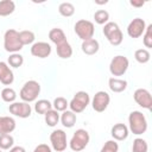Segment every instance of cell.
I'll list each match as a JSON object with an SVG mask.
<instances>
[{
    "mask_svg": "<svg viewBox=\"0 0 152 152\" xmlns=\"http://www.w3.org/2000/svg\"><path fill=\"white\" fill-rule=\"evenodd\" d=\"M128 124H129V131L135 135H140L145 133L147 129V120L145 115L139 110L131 112L128 116Z\"/></svg>",
    "mask_w": 152,
    "mask_h": 152,
    "instance_id": "obj_1",
    "label": "cell"
},
{
    "mask_svg": "<svg viewBox=\"0 0 152 152\" xmlns=\"http://www.w3.org/2000/svg\"><path fill=\"white\" fill-rule=\"evenodd\" d=\"M39 93H40V84L34 80H30L25 82V84L20 89L19 96L24 102L30 103L37 100Z\"/></svg>",
    "mask_w": 152,
    "mask_h": 152,
    "instance_id": "obj_2",
    "label": "cell"
},
{
    "mask_svg": "<svg viewBox=\"0 0 152 152\" xmlns=\"http://www.w3.org/2000/svg\"><path fill=\"white\" fill-rule=\"evenodd\" d=\"M4 48L7 52L17 53L23 49V45L19 40V32L14 28H8L4 34Z\"/></svg>",
    "mask_w": 152,
    "mask_h": 152,
    "instance_id": "obj_3",
    "label": "cell"
},
{
    "mask_svg": "<svg viewBox=\"0 0 152 152\" xmlns=\"http://www.w3.org/2000/svg\"><path fill=\"white\" fill-rule=\"evenodd\" d=\"M103 34L106 36L107 40L114 45V46H118L122 43V39H124V36H122V32L119 27V25L116 23H113V21H108L107 24H104L103 26Z\"/></svg>",
    "mask_w": 152,
    "mask_h": 152,
    "instance_id": "obj_4",
    "label": "cell"
},
{
    "mask_svg": "<svg viewBox=\"0 0 152 152\" xmlns=\"http://www.w3.org/2000/svg\"><path fill=\"white\" fill-rule=\"evenodd\" d=\"M89 140H90L89 133L86 129L80 128L71 137L69 146L74 152H80V151H82V150H84L87 147V145L89 144Z\"/></svg>",
    "mask_w": 152,
    "mask_h": 152,
    "instance_id": "obj_5",
    "label": "cell"
},
{
    "mask_svg": "<svg viewBox=\"0 0 152 152\" xmlns=\"http://www.w3.org/2000/svg\"><path fill=\"white\" fill-rule=\"evenodd\" d=\"M90 102V97H89V94L87 91H77L74 97L71 99V101L69 102V107H70V110L74 112L75 114H78V113H82L89 104Z\"/></svg>",
    "mask_w": 152,
    "mask_h": 152,
    "instance_id": "obj_6",
    "label": "cell"
},
{
    "mask_svg": "<svg viewBox=\"0 0 152 152\" xmlns=\"http://www.w3.org/2000/svg\"><path fill=\"white\" fill-rule=\"evenodd\" d=\"M74 30H75V33L78 36V38H81L82 40L91 39L94 33H95L94 24L89 20H86V19H81V20L76 21Z\"/></svg>",
    "mask_w": 152,
    "mask_h": 152,
    "instance_id": "obj_7",
    "label": "cell"
},
{
    "mask_svg": "<svg viewBox=\"0 0 152 152\" xmlns=\"http://www.w3.org/2000/svg\"><path fill=\"white\" fill-rule=\"evenodd\" d=\"M128 66H129L128 58L122 55H118V56L113 57V59L110 61L109 71L113 76H122L127 71Z\"/></svg>",
    "mask_w": 152,
    "mask_h": 152,
    "instance_id": "obj_8",
    "label": "cell"
},
{
    "mask_svg": "<svg viewBox=\"0 0 152 152\" xmlns=\"http://www.w3.org/2000/svg\"><path fill=\"white\" fill-rule=\"evenodd\" d=\"M50 142L55 151L63 152L66 148L68 141H66V133L63 129H55L50 134Z\"/></svg>",
    "mask_w": 152,
    "mask_h": 152,
    "instance_id": "obj_9",
    "label": "cell"
},
{
    "mask_svg": "<svg viewBox=\"0 0 152 152\" xmlns=\"http://www.w3.org/2000/svg\"><path fill=\"white\" fill-rule=\"evenodd\" d=\"M109 102H110L109 94L103 91V90H100L94 95L93 101H91V106H93V109L95 112L102 113L107 109V107L109 106Z\"/></svg>",
    "mask_w": 152,
    "mask_h": 152,
    "instance_id": "obj_10",
    "label": "cell"
},
{
    "mask_svg": "<svg viewBox=\"0 0 152 152\" xmlns=\"http://www.w3.org/2000/svg\"><path fill=\"white\" fill-rule=\"evenodd\" d=\"M8 110L11 114H13L14 116L21 118V119H26L31 115L32 113V108L27 102H13L8 106Z\"/></svg>",
    "mask_w": 152,
    "mask_h": 152,
    "instance_id": "obj_11",
    "label": "cell"
},
{
    "mask_svg": "<svg viewBox=\"0 0 152 152\" xmlns=\"http://www.w3.org/2000/svg\"><path fill=\"white\" fill-rule=\"evenodd\" d=\"M146 28L145 20L141 18H134L127 26V34L131 38H139L140 36L144 34Z\"/></svg>",
    "mask_w": 152,
    "mask_h": 152,
    "instance_id": "obj_12",
    "label": "cell"
},
{
    "mask_svg": "<svg viewBox=\"0 0 152 152\" xmlns=\"http://www.w3.org/2000/svg\"><path fill=\"white\" fill-rule=\"evenodd\" d=\"M133 97H134V101L140 107L148 109V110L152 108V97H151V94L147 89H144V88L137 89L133 94Z\"/></svg>",
    "mask_w": 152,
    "mask_h": 152,
    "instance_id": "obj_13",
    "label": "cell"
},
{
    "mask_svg": "<svg viewBox=\"0 0 152 152\" xmlns=\"http://www.w3.org/2000/svg\"><path fill=\"white\" fill-rule=\"evenodd\" d=\"M51 45L46 42H37L31 46V55L38 58H46L51 55Z\"/></svg>",
    "mask_w": 152,
    "mask_h": 152,
    "instance_id": "obj_14",
    "label": "cell"
},
{
    "mask_svg": "<svg viewBox=\"0 0 152 152\" xmlns=\"http://www.w3.org/2000/svg\"><path fill=\"white\" fill-rule=\"evenodd\" d=\"M13 81H14L13 71L5 62L0 61V82L5 86H10L13 83Z\"/></svg>",
    "mask_w": 152,
    "mask_h": 152,
    "instance_id": "obj_15",
    "label": "cell"
},
{
    "mask_svg": "<svg viewBox=\"0 0 152 152\" xmlns=\"http://www.w3.org/2000/svg\"><path fill=\"white\" fill-rule=\"evenodd\" d=\"M110 134L115 140H125L128 137V127L125 124H115L110 129Z\"/></svg>",
    "mask_w": 152,
    "mask_h": 152,
    "instance_id": "obj_16",
    "label": "cell"
},
{
    "mask_svg": "<svg viewBox=\"0 0 152 152\" xmlns=\"http://www.w3.org/2000/svg\"><path fill=\"white\" fill-rule=\"evenodd\" d=\"M15 129V120L11 116H0V134H10Z\"/></svg>",
    "mask_w": 152,
    "mask_h": 152,
    "instance_id": "obj_17",
    "label": "cell"
},
{
    "mask_svg": "<svg viewBox=\"0 0 152 152\" xmlns=\"http://www.w3.org/2000/svg\"><path fill=\"white\" fill-rule=\"evenodd\" d=\"M81 48H82V51L86 55L91 56V55H95L99 51L100 44L95 38H91V39H88V40H83Z\"/></svg>",
    "mask_w": 152,
    "mask_h": 152,
    "instance_id": "obj_18",
    "label": "cell"
},
{
    "mask_svg": "<svg viewBox=\"0 0 152 152\" xmlns=\"http://www.w3.org/2000/svg\"><path fill=\"white\" fill-rule=\"evenodd\" d=\"M108 87L113 93H122L127 88V81L116 77H110L108 81Z\"/></svg>",
    "mask_w": 152,
    "mask_h": 152,
    "instance_id": "obj_19",
    "label": "cell"
},
{
    "mask_svg": "<svg viewBox=\"0 0 152 152\" xmlns=\"http://www.w3.org/2000/svg\"><path fill=\"white\" fill-rule=\"evenodd\" d=\"M56 52H57L58 57H61L63 59H66V58H70L72 56V48L69 44V42L65 40V42L56 45Z\"/></svg>",
    "mask_w": 152,
    "mask_h": 152,
    "instance_id": "obj_20",
    "label": "cell"
},
{
    "mask_svg": "<svg viewBox=\"0 0 152 152\" xmlns=\"http://www.w3.org/2000/svg\"><path fill=\"white\" fill-rule=\"evenodd\" d=\"M76 119H77V118H76V114H75L74 112H71V110H64L63 114H62L61 118H59L62 125H63L64 127H66V128L74 127V125L76 124Z\"/></svg>",
    "mask_w": 152,
    "mask_h": 152,
    "instance_id": "obj_21",
    "label": "cell"
},
{
    "mask_svg": "<svg viewBox=\"0 0 152 152\" xmlns=\"http://www.w3.org/2000/svg\"><path fill=\"white\" fill-rule=\"evenodd\" d=\"M49 39L53 44H56V45H58V44H61V43H63V42L66 40L63 30L59 28V27H55V28H51L50 30V32H49Z\"/></svg>",
    "mask_w": 152,
    "mask_h": 152,
    "instance_id": "obj_22",
    "label": "cell"
},
{
    "mask_svg": "<svg viewBox=\"0 0 152 152\" xmlns=\"http://www.w3.org/2000/svg\"><path fill=\"white\" fill-rule=\"evenodd\" d=\"M15 10V4L12 0H2L0 1V17H7L12 14Z\"/></svg>",
    "mask_w": 152,
    "mask_h": 152,
    "instance_id": "obj_23",
    "label": "cell"
},
{
    "mask_svg": "<svg viewBox=\"0 0 152 152\" xmlns=\"http://www.w3.org/2000/svg\"><path fill=\"white\" fill-rule=\"evenodd\" d=\"M59 118H61V116H59L58 112L55 110V109H50L49 112H46V113L44 114L45 122H46V125H48L49 127H55V126L58 124Z\"/></svg>",
    "mask_w": 152,
    "mask_h": 152,
    "instance_id": "obj_24",
    "label": "cell"
},
{
    "mask_svg": "<svg viewBox=\"0 0 152 152\" xmlns=\"http://www.w3.org/2000/svg\"><path fill=\"white\" fill-rule=\"evenodd\" d=\"M50 109H52V103L49 101V100H45V99H42V100H38L34 104V110L38 113V114H45L46 112H49Z\"/></svg>",
    "mask_w": 152,
    "mask_h": 152,
    "instance_id": "obj_25",
    "label": "cell"
},
{
    "mask_svg": "<svg viewBox=\"0 0 152 152\" xmlns=\"http://www.w3.org/2000/svg\"><path fill=\"white\" fill-rule=\"evenodd\" d=\"M36 39V36L32 31H28V30H24V31H20L19 32V40L21 43V45H28V44H32Z\"/></svg>",
    "mask_w": 152,
    "mask_h": 152,
    "instance_id": "obj_26",
    "label": "cell"
},
{
    "mask_svg": "<svg viewBox=\"0 0 152 152\" xmlns=\"http://www.w3.org/2000/svg\"><path fill=\"white\" fill-rule=\"evenodd\" d=\"M58 12H59L61 15L69 18V17L74 15V13H75V7H74V5H72L71 2H62V4L58 6Z\"/></svg>",
    "mask_w": 152,
    "mask_h": 152,
    "instance_id": "obj_27",
    "label": "cell"
},
{
    "mask_svg": "<svg viewBox=\"0 0 152 152\" xmlns=\"http://www.w3.org/2000/svg\"><path fill=\"white\" fill-rule=\"evenodd\" d=\"M134 58H135V61L138 63L145 64V63H147L150 61L151 55H150V52H148L147 49H138L134 52Z\"/></svg>",
    "mask_w": 152,
    "mask_h": 152,
    "instance_id": "obj_28",
    "label": "cell"
},
{
    "mask_svg": "<svg viewBox=\"0 0 152 152\" xmlns=\"http://www.w3.org/2000/svg\"><path fill=\"white\" fill-rule=\"evenodd\" d=\"M1 99L5 101V102H8V103H13L14 100L17 99V93L14 89L10 88V87H6L1 90Z\"/></svg>",
    "mask_w": 152,
    "mask_h": 152,
    "instance_id": "obj_29",
    "label": "cell"
},
{
    "mask_svg": "<svg viewBox=\"0 0 152 152\" xmlns=\"http://www.w3.org/2000/svg\"><path fill=\"white\" fill-rule=\"evenodd\" d=\"M94 19H95V23L99 24V25H104L108 23L109 20V13L106 11V10H97L95 13H94Z\"/></svg>",
    "mask_w": 152,
    "mask_h": 152,
    "instance_id": "obj_30",
    "label": "cell"
},
{
    "mask_svg": "<svg viewBox=\"0 0 152 152\" xmlns=\"http://www.w3.org/2000/svg\"><path fill=\"white\" fill-rule=\"evenodd\" d=\"M148 150V145L146 142V140H144L142 138H137L133 141V146H132V152H147Z\"/></svg>",
    "mask_w": 152,
    "mask_h": 152,
    "instance_id": "obj_31",
    "label": "cell"
},
{
    "mask_svg": "<svg viewBox=\"0 0 152 152\" xmlns=\"http://www.w3.org/2000/svg\"><path fill=\"white\" fill-rule=\"evenodd\" d=\"M14 144V139L11 134H0V148L8 150L12 148Z\"/></svg>",
    "mask_w": 152,
    "mask_h": 152,
    "instance_id": "obj_32",
    "label": "cell"
},
{
    "mask_svg": "<svg viewBox=\"0 0 152 152\" xmlns=\"http://www.w3.org/2000/svg\"><path fill=\"white\" fill-rule=\"evenodd\" d=\"M52 107L55 108V110L57 112H64L66 110V108L69 107V102L66 101V99L62 97V96H58L53 100V103H52Z\"/></svg>",
    "mask_w": 152,
    "mask_h": 152,
    "instance_id": "obj_33",
    "label": "cell"
},
{
    "mask_svg": "<svg viewBox=\"0 0 152 152\" xmlns=\"http://www.w3.org/2000/svg\"><path fill=\"white\" fill-rule=\"evenodd\" d=\"M24 63V57L20 53H11L8 57V64L13 68H19Z\"/></svg>",
    "mask_w": 152,
    "mask_h": 152,
    "instance_id": "obj_34",
    "label": "cell"
},
{
    "mask_svg": "<svg viewBox=\"0 0 152 152\" xmlns=\"http://www.w3.org/2000/svg\"><path fill=\"white\" fill-rule=\"evenodd\" d=\"M144 37V45L147 48V49H151L152 48V25H148V26H146V28H145V32H144V34H142Z\"/></svg>",
    "mask_w": 152,
    "mask_h": 152,
    "instance_id": "obj_35",
    "label": "cell"
},
{
    "mask_svg": "<svg viewBox=\"0 0 152 152\" xmlns=\"http://www.w3.org/2000/svg\"><path fill=\"white\" fill-rule=\"evenodd\" d=\"M100 152H119V145L115 140H108L104 142Z\"/></svg>",
    "mask_w": 152,
    "mask_h": 152,
    "instance_id": "obj_36",
    "label": "cell"
},
{
    "mask_svg": "<svg viewBox=\"0 0 152 152\" xmlns=\"http://www.w3.org/2000/svg\"><path fill=\"white\" fill-rule=\"evenodd\" d=\"M33 152H52V150H51V147L48 144H39L33 150Z\"/></svg>",
    "mask_w": 152,
    "mask_h": 152,
    "instance_id": "obj_37",
    "label": "cell"
},
{
    "mask_svg": "<svg viewBox=\"0 0 152 152\" xmlns=\"http://www.w3.org/2000/svg\"><path fill=\"white\" fill-rule=\"evenodd\" d=\"M129 4H131L133 7H142V6H144V4H145V1H142V0H140V1L131 0V1H129Z\"/></svg>",
    "mask_w": 152,
    "mask_h": 152,
    "instance_id": "obj_38",
    "label": "cell"
},
{
    "mask_svg": "<svg viewBox=\"0 0 152 152\" xmlns=\"http://www.w3.org/2000/svg\"><path fill=\"white\" fill-rule=\"evenodd\" d=\"M10 152H26V150L23 146H13L12 148H10Z\"/></svg>",
    "mask_w": 152,
    "mask_h": 152,
    "instance_id": "obj_39",
    "label": "cell"
},
{
    "mask_svg": "<svg viewBox=\"0 0 152 152\" xmlns=\"http://www.w3.org/2000/svg\"><path fill=\"white\" fill-rule=\"evenodd\" d=\"M97 5H103V4H107V0H104V1H95Z\"/></svg>",
    "mask_w": 152,
    "mask_h": 152,
    "instance_id": "obj_40",
    "label": "cell"
},
{
    "mask_svg": "<svg viewBox=\"0 0 152 152\" xmlns=\"http://www.w3.org/2000/svg\"><path fill=\"white\" fill-rule=\"evenodd\" d=\"M0 152H1V148H0Z\"/></svg>",
    "mask_w": 152,
    "mask_h": 152,
    "instance_id": "obj_41",
    "label": "cell"
}]
</instances>
